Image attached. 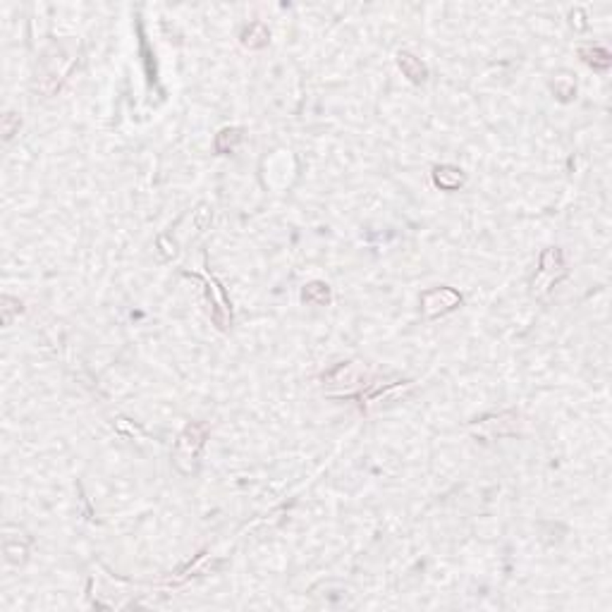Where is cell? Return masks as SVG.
<instances>
[{
	"label": "cell",
	"mask_w": 612,
	"mask_h": 612,
	"mask_svg": "<svg viewBox=\"0 0 612 612\" xmlns=\"http://www.w3.org/2000/svg\"><path fill=\"white\" fill-rule=\"evenodd\" d=\"M206 435H208L206 423H189V426L179 433L177 443H175V455H172V462H175L179 474L189 476L197 471V459L206 443Z\"/></svg>",
	"instance_id": "6da1fadb"
},
{
	"label": "cell",
	"mask_w": 612,
	"mask_h": 612,
	"mask_svg": "<svg viewBox=\"0 0 612 612\" xmlns=\"http://www.w3.org/2000/svg\"><path fill=\"white\" fill-rule=\"evenodd\" d=\"M565 275H567V268H565V261H562L560 249H546L543 256H541V268L536 270V277H533V295L543 297L546 292Z\"/></svg>",
	"instance_id": "7a4b0ae2"
},
{
	"label": "cell",
	"mask_w": 612,
	"mask_h": 612,
	"mask_svg": "<svg viewBox=\"0 0 612 612\" xmlns=\"http://www.w3.org/2000/svg\"><path fill=\"white\" fill-rule=\"evenodd\" d=\"M519 430V414L517 412H503L485 416L478 423H471V433L485 438V440H495L503 435H514Z\"/></svg>",
	"instance_id": "3957f363"
},
{
	"label": "cell",
	"mask_w": 612,
	"mask_h": 612,
	"mask_svg": "<svg viewBox=\"0 0 612 612\" xmlns=\"http://www.w3.org/2000/svg\"><path fill=\"white\" fill-rule=\"evenodd\" d=\"M459 304H462V295L452 287L428 290V292H423V297H421V311L428 318H438L443 314H450V311H455Z\"/></svg>",
	"instance_id": "277c9868"
},
{
	"label": "cell",
	"mask_w": 612,
	"mask_h": 612,
	"mask_svg": "<svg viewBox=\"0 0 612 612\" xmlns=\"http://www.w3.org/2000/svg\"><path fill=\"white\" fill-rule=\"evenodd\" d=\"M29 546L31 538L24 531H19L15 526L3 528V553L10 565H24L26 555H29Z\"/></svg>",
	"instance_id": "5b68a950"
},
{
	"label": "cell",
	"mask_w": 612,
	"mask_h": 612,
	"mask_svg": "<svg viewBox=\"0 0 612 612\" xmlns=\"http://www.w3.org/2000/svg\"><path fill=\"white\" fill-rule=\"evenodd\" d=\"M464 172L455 165H438L433 170V184L443 192H455L464 184Z\"/></svg>",
	"instance_id": "8992f818"
},
{
	"label": "cell",
	"mask_w": 612,
	"mask_h": 612,
	"mask_svg": "<svg viewBox=\"0 0 612 612\" xmlns=\"http://www.w3.org/2000/svg\"><path fill=\"white\" fill-rule=\"evenodd\" d=\"M398 65L402 69V74H405L409 82H414V84L426 82V76H428L426 65H423V62L416 58V55L409 53V51H400L398 53Z\"/></svg>",
	"instance_id": "52a82bcc"
},
{
	"label": "cell",
	"mask_w": 612,
	"mask_h": 612,
	"mask_svg": "<svg viewBox=\"0 0 612 612\" xmlns=\"http://www.w3.org/2000/svg\"><path fill=\"white\" fill-rule=\"evenodd\" d=\"M268 39H270V34L266 29V24H261V22L249 24L247 29L242 31V46L252 48V51H256V48H263L268 44Z\"/></svg>",
	"instance_id": "ba28073f"
},
{
	"label": "cell",
	"mask_w": 612,
	"mask_h": 612,
	"mask_svg": "<svg viewBox=\"0 0 612 612\" xmlns=\"http://www.w3.org/2000/svg\"><path fill=\"white\" fill-rule=\"evenodd\" d=\"M579 55L583 58V62L591 65L593 69H608L610 67V53L601 46H581Z\"/></svg>",
	"instance_id": "9c48e42d"
},
{
	"label": "cell",
	"mask_w": 612,
	"mask_h": 612,
	"mask_svg": "<svg viewBox=\"0 0 612 612\" xmlns=\"http://www.w3.org/2000/svg\"><path fill=\"white\" fill-rule=\"evenodd\" d=\"M302 299L306 304L325 306V304H330V287L325 282H309V285H304Z\"/></svg>",
	"instance_id": "30bf717a"
},
{
	"label": "cell",
	"mask_w": 612,
	"mask_h": 612,
	"mask_svg": "<svg viewBox=\"0 0 612 612\" xmlns=\"http://www.w3.org/2000/svg\"><path fill=\"white\" fill-rule=\"evenodd\" d=\"M242 142V129L237 127H225L215 134V151L218 153H232Z\"/></svg>",
	"instance_id": "8fae6325"
},
{
	"label": "cell",
	"mask_w": 612,
	"mask_h": 612,
	"mask_svg": "<svg viewBox=\"0 0 612 612\" xmlns=\"http://www.w3.org/2000/svg\"><path fill=\"white\" fill-rule=\"evenodd\" d=\"M551 87L560 101H569L576 94V82H574V76H569V74H558Z\"/></svg>",
	"instance_id": "7c38bea8"
},
{
	"label": "cell",
	"mask_w": 612,
	"mask_h": 612,
	"mask_svg": "<svg viewBox=\"0 0 612 612\" xmlns=\"http://www.w3.org/2000/svg\"><path fill=\"white\" fill-rule=\"evenodd\" d=\"M3 306H0V314H3V325H10L12 318H15V314H19L22 311V304H19V299H12V297H3V302H0Z\"/></svg>",
	"instance_id": "4fadbf2b"
},
{
	"label": "cell",
	"mask_w": 612,
	"mask_h": 612,
	"mask_svg": "<svg viewBox=\"0 0 612 612\" xmlns=\"http://www.w3.org/2000/svg\"><path fill=\"white\" fill-rule=\"evenodd\" d=\"M19 124H22L19 115H15V113H5L3 115V139H5V142H10V139L17 134Z\"/></svg>",
	"instance_id": "5bb4252c"
}]
</instances>
